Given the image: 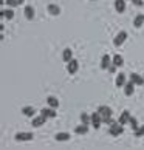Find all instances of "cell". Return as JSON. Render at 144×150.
Returning a JSON list of instances; mask_svg holds the SVG:
<instances>
[{"instance_id": "7a4b0ae2", "label": "cell", "mask_w": 144, "mask_h": 150, "mask_svg": "<svg viewBox=\"0 0 144 150\" xmlns=\"http://www.w3.org/2000/svg\"><path fill=\"white\" fill-rule=\"evenodd\" d=\"M126 40H127V31H119L118 34L115 36V39H113V45L115 47H121Z\"/></svg>"}, {"instance_id": "f1b7e54d", "label": "cell", "mask_w": 144, "mask_h": 150, "mask_svg": "<svg viewBox=\"0 0 144 150\" xmlns=\"http://www.w3.org/2000/svg\"><path fill=\"white\" fill-rule=\"evenodd\" d=\"M116 68H118V67H116V65H113V64H112V65L109 67V71H110V73H115V71H116Z\"/></svg>"}, {"instance_id": "52a82bcc", "label": "cell", "mask_w": 144, "mask_h": 150, "mask_svg": "<svg viewBox=\"0 0 144 150\" xmlns=\"http://www.w3.org/2000/svg\"><path fill=\"white\" fill-rule=\"evenodd\" d=\"M130 81L133 82L135 85H144V76H140L136 73H132L130 74Z\"/></svg>"}, {"instance_id": "8992f818", "label": "cell", "mask_w": 144, "mask_h": 150, "mask_svg": "<svg viewBox=\"0 0 144 150\" xmlns=\"http://www.w3.org/2000/svg\"><path fill=\"white\" fill-rule=\"evenodd\" d=\"M77 68H79V64H77V60H76V59H71L70 62H68V65H67L68 73H70V74H74L76 71H77Z\"/></svg>"}, {"instance_id": "9a60e30c", "label": "cell", "mask_w": 144, "mask_h": 150, "mask_svg": "<svg viewBox=\"0 0 144 150\" xmlns=\"http://www.w3.org/2000/svg\"><path fill=\"white\" fill-rule=\"evenodd\" d=\"M40 115H43L45 118H54V116H56V112H54V108L50 107V108H42Z\"/></svg>"}, {"instance_id": "ba28073f", "label": "cell", "mask_w": 144, "mask_h": 150, "mask_svg": "<svg viewBox=\"0 0 144 150\" xmlns=\"http://www.w3.org/2000/svg\"><path fill=\"white\" fill-rule=\"evenodd\" d=\"M116 87H124L127 84V76L124 73H119L118 76H116V81H115Z\"/></svg>"}, {"instance_id": "d4e9b609", "label": "cell", "mask_w": 144, "mask_h": 150, "mask_svg": "<svg viewBox=\"0 0 144 150\" xmlns=\"http://www.w3.org/2000/svg\"><path fill=\"white\" fill-rule=\"evenodd\" d=\"M81 121H82V124L88 125V124L92 122V116H88L87 113H82V115H81Z\"/></svg>"}, {"instance_id": "30bf717a", "label": "cell", "mask_w": 144, "mask_h": 150, "mask_svg": "<svg viewBox=\"0 0 144 150\" xmlns=\"http://www.w3.org/2000/svg\"><path fill=\"white\" fill-rule=\"evenodd\" d=\"M115 9H116V13H124L126 11V0H115Z\"/></svg>"}, {"instance_id": "cb8c5ba5", "label": "cell", "mask_w": 144, "mask_h": 150, "mask_svg": "<svg viewBox=\"0 0 144 150\" xmlns=\"http://www.w3.org/2000/svg\"><path fill=\"white\" fill-rule=\"evenodd\" d=\"M113 60V65H116V67H123L124 65V59H123V56H119V54H115V57L112 59Z\"/></svg>"}, {"instance_id": "9c48e42d", "label": "cell", "mask_w": 144, "mask_h": 150, "mask_svg": "<svg viewBox=\"0 0 144 150\" xmlns=\"http://www.w3.org/2000/svg\"><path fill=\"white\" fill-rule=\"evenodd\" d=\"M135 91V84L132 81H129L127 84L124 85V93H126V96H130V94H133Z\"/></svg>"}, {"instance_id": "5b68a950", "label": "cell", "mask_w": 144, "mask_h": 150, "mask_svg": "<svg viewBox=\"0 0 144 150\" xmlns=\"http://www.w3.org/2000/svg\"><path fill=\"white\" fill-rule=\"evenodd\" d=\"M98 113L102 116V119H106V118H110V116L113 115L112 108H110V107H107V105H101V107H98Z\"/></svg>"}, {"instance_id": "7c38bea8", "label": "cell", "mask_w": 144, "mask_h": 150, "mask_svg": "<svg viewBox=\"0 0 144 150\" xmlns=\"http://www.w3.org/2000/svg\"><path fill=\"white\" fill-rule=\"evenodd\" d=\"M130 121V112H127V110H126V112H123V113H121V116H119V124L121 125H124V124H127V122H129Z\"/></svg>"}, {"instance_id": "83f0119b", "label": "cell", "mask_w": 144, "mask_h": 150, "mask_svg": "<svg viewBox=\"0 0 144 150\" xmlns=\"http://www.w3.org/2000/svg\"><path fill=\"white\" fill-rule=\"evenodd\" d=\"M135 136H144V125H141V127H138V129L135 130Z\"/></svg>"}, {"instance_id": "7402d4cb", "label": "cell", "mask_w": 144, "mask_h": 150, "mask_svg": "<svg viewBox=\"0 0 144 150\" xmlns=\"http://www.w3.org/2000/svg\"><path fill=\"white\" fill-rule=\"evenodd\" d=\"M87 132H88V125H85V124H81L74 129V133H77V135H85Z\"/></svg>"}, {"instance_id": "277c9868", "label": "cell", "mask_w": 144, "mask_h": 150, "mask_svg": "<svg viewBox=\"0 0 144 150\" xmlns=\"http://www.w3.org/2000/svg\"><path fill=\"white\" fill-rule=\"evenodd\" d=\"M33 133L30 132H19V133H16V141H31L33 139Z\"/></svg>"}, {"instance_id": "f546056e", "label": "cell", "mask_w": 144, "mask_h": 150, "mask_svg": "<svg viewBox=\"0 0 144 150\" xmlns=\"http://www.w3.org/2000/svg\"><path fill=\"white\" fill-rule=\"evenodd\" d=\"M132 2H133L136 6H141V5H143V0H132Z\"/></svg>"}, {"instance_id": "603a6c76", "label": "cell", "mask_w": 144, "mask_h": 150, "mask_svg": "<svg viewBox=\"0 0 144 150\" xmlns=\"http://www.w3.org/2000/svg\"><path fill=\"white\" fill-rule=\"evenodd\" d=\"M34 113H36V110L33 108V107H23V108H22V115L28 116V118H31V116H34Z\"/></svg>"}, {"instance_id": "d6986e66", "label": "cell", "mask_w": 144, "mask_h": 150, "mask_svg": "<svg viewBox=\"0 0 144 150\" xmlns=\"http://www.w3.org/2000/svg\"><path fill=\"white\" fill-rule=\"evenodd\" d=\"M62 57H64V62H70L71 59H73V51H71L70 48H65V51H64V54H62Z\"/></svg>"}, {"instance_id": "8fae6325", "label": "cell", "mask_w": 144, "mask_h": 150, "mask_svg": "<svg viewBox=\"0 0 144 150\" xmlns=\"http://www.w3.org/2000/svg\"><path fill=\"white\" fill-rule=\"evenodd\" d=\"M23 14H25V17L28 19V20H33L34 19V8L33 6H25V9H23Z\"/></svg>"}, {"instance_id": "e0dca14e", "label": "cell", "mask_w": 144, "mask_h": 150, "mask_svg": "<svg viewBox=\"0 0 144 150\" xmlns=\"http://www.w3.org/2000/svg\"><path fill=\"white\" fill-rule=\"evenodd\" d=\"M47 9H48V13L51 14V16H59L60 14V8L57 6V5H53L51 3V5H48Z\"/></svg>"}, {"instance_id": "4dcf8cb0", "label": "cell", "mask_w": 144, "mask_h": 150, "mask_svg": "<svg viewBox=\"0 0 144 150\" xmlns=\"http://www.w3.org/2000/svg\"><path fill=\"white\" fill-rule=\"evenodd\" d=\"M143 76H144V74H143Z\"/></svg>"}, {"instance_id": "ac0fdd59", "label": "cell", "mask_w": 144, "mask_h": 150, "mask_svg": "<svg viewBox=\"0 0 144 150\" xmlns=\"http://www.w3.org/2000/svg\"><path fill=\"white\" fill-rule=\"evenodd\" d=\"M0 16L5 17V19H8V20H11V19H14V11L13 9H2Z\"/></svg>"}, {"instance_id": "2e32d148", "label": "cell", "mask_w": 144, "mask_h": 150, "mask_svg": "<svg viewBox=\"0 0 144 150\" xmlns=\"http://www.w3.org/2000/svg\"><path fill=\"white\" fill-rule=\"evenodd\" d=\"M110 65H112V62H110V56L109 54H104L102 59H101V68L106 70V68H109Z\"/></svg>"}, {"instance_id": "44dd1931", "label": "cell", "mask_w": 144, "mask_h": 150, "mask_svg": "<svg viewBox=\"0 0 144 150\" xmlns=\"http://www.w3.org/2000/svg\"><path fill=\"white\" fill-rule=\"evenodd\" d=\"M47 102H48V105H50L51 108H57V107H59V101H57L54 96H48V98H47Z\"/></svg>"}, {"instance_id": "3957f363", "label": "cell", "mask_w": 144, "mask_h": 150, "mask_svg": "<svg viewBox=\"0 0 144 150\" xmlns=\"http://www.w3.org/2000/svg\"><path fill=\"white\" fill-rule=\"evenodd\" d=\"M92 116V125H93V129H99L101 127V124H102V116L99 115L98 112H95V113H92L90 115Z\"/></svg>"}, {"instance_id": "6da1fadb", "label": "cell", "mask_w": 144, "mask_h": 150, "mask_svg": "<svg viewBox=\"0 0 144 150\" xmlns=\"http://www.w3.org/2000/svg\"><path fill=\"white\" fill-rule=\"evenodd\" d=\"M109 133L112 136H119V135H123L124 133V127L119 124V122H115V124H112L109 127Z\"/></svg>"}, {"instance_id": "5bb4252c", "label": "cell", "mask_w": 144, "mask_h": 150, "mask_svg": "<svg viewBox=\"0 0 144 150\" xmlns=\"http://www.w3.org/2000/svg\"><path fill=\"white\" fill-rule=\"evenodd\" d=\"M45 121H47V118H45L43 115L37 116V118H34V119H33V127H40V125H43V124H45Z\"/></svg>"}, {"instance_id": "ffe728a7", "label": "cell", "mask_w": 144, "mask_h": 150, "mask_svg": "<svg viewBox=\"0 0 144 150\" xmlns=\"http://www.w3.org/2000/svg\"><path fill=\"white\" fill-rule=\"evenodd\" d=\"M143 23H144V14H138L136 17L133 19V26L135 28H140Z\"/></svg>"}, {"instance_id": "4316f807", "label": "cell", "mask_w": 144, "mask_h": 150, "mask_svg": "<svg viewBox=\"0 0 144 150\" xmlns=\"http://www.w3.org/2000/svg\"><path fill=\"white\" fill-rule=\"evenodd\" d=\"M129 124L132 125V129H133V130H136V129H138V121L133 118V116H130V121H129Z\"/></svg>"}, {"instance_id": "484cf974", "label": "cell", "mask_w": 144, "mask_h": 150, "mask_svg": "<svg viewBox=\"0 0 144 150\" xmlns=\"http://www.w3.org/2000/svg\"><path fill=\"white\" fill-rule=\"evenodd\" d=\"M22 3H23V0H6V5L11 6V8H13V6H19V5H22Z\"/></svg>"}, {"instance_id": "4fadbf2b", "label": "cell", "mask_w": 144, "mask_h": 150, "mask_svg": "<svg viewBox=\"0 0 144 150\" xmlns=\"http://www.w3.org/2000/svg\"><path fill=\"white\" fill-rule=\"evenodd\" d=\"M56 141H59V142H62V141H68L70 139V133H67V132H59V133H56Z\"/></svg>"}]
</instances>
